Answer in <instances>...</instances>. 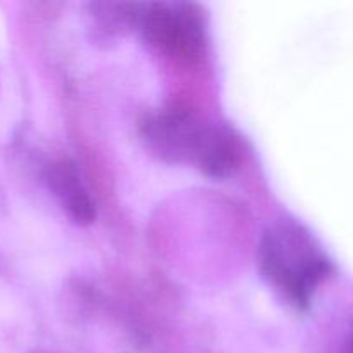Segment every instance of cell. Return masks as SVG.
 <instances>
[{
    "label": "cell",
    "instance_id": "obj_1",
    "mask_svg": "<svg viewBox=\"0 0 353 353\" xmlns=\"http://www.w3.org/2000/svg\"><path fill=\"white\" fill-rule=\"evenodd\" d=\"M148 147L168 162L195 164L210 178H226L240 164V145L223 126L207 124L185 109H164L143 123Z\"/></svg>",
    "mask_w": 353,
    "mask_h": 353
},
{
    "label": "cell",
    "instance_id": "obj_2",
    "mask_svg": "<svg viewBox=\"0 0 353 353\" xmlns=\"http://www.w3.org/2000/svg\"><path fill=\"white\" fill-rule=\"evenodd\" d=\"M259 268L271 286L293 305L305 309L331 272V262L309 231L295 223H281L262 236Z\"/></svg>",
    "mask_w": 353,
    "mask_h": 353
},
{
    "label": "cell",
    "instance_id": "obj_3",
    "mask_svg": "<svg viewBox=\"0 0 353 353\" xmlns=\"http://www.w3.org/2000/svg\"><path fill=\"white\" fill-rule=\"evenodd\" d=\"M134 26L155 50L172 61L193 64L205 52V21L195 3H138Z\"/></svg>",
    "mask_w": 353,
    "mask_h": 353
},
{
    "label": "cell",
    "instance_id": "obj_4",
    "mask_svg": "<svg viewBox=\"0 0 353 353\" xmlns=\"http://www.w3.org/2000/svg\"><path fill=\"white\" fill-rule=\"evenodd\" d=\"M45 179L57 196L62 209L76 224H90L95 219V205L81 181L78 168L69 159H59L47 169Z\"/></svg>",
    "mask_w": 353,
    "mask_h": 353
}]
</instances>
